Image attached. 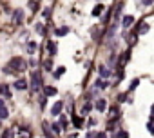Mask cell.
Wrapping results in <instances>:
<instances>
[{
	"mask_svg": "<svg viewBox=\"0 0 154 138\" xmlns=\"http://www.w3.org/2000/svg\"><path fill=\"white\" fill-rule=\"evenodd\" d=\"M47 49H49V53H51V55H56V45H55L53 42H49V44H47Z\"/></svg>",
	"mask_w": 154,
	"mask_h": 138,
	"instance_id": "obj_19",
	"label": "cell"
},
{
	"mask_svg": "<svg viewBox=\"0 0 154 138\" xmlns=\"http://www.w3.org/2000/svg\"><path fill=\"white\" fill-rule=\"evenodd\" d=\"M0 91H2V93H4V96L11 98V91H9V87H7V85H4V87H0Z\"/></svg>",
	"mask_w": 154,
	"mask_h": 138,
	"instance_id": "obj_18",
	"label": "cell"
},
{
	"mask_svg": "<svg viewBox=\"0 0 154 138\" xmlns=\"http://www.w3.org/2000/svg\"><path fill=\"white\" fill-rule=\"evenodd\" d=\"M73 124H74V127H82V125H83V118H80V116H73Z\"/></svg>",
	"mask_w": 154,
	"mask_h": 138,
	"instance_id": "obj_12",
	"label": "cell"
},
{
	"mask_svg": "<svg viewBox=\"0 0 154 138\" xmlns=\"http://www.w3.org/2000/svg\"><path fill=\"white\" fill-rule=\"evenodd\" d=\"M0 107H4V100L2 98H0Z\"/></svg>",
	"mask_w": 154,
	"mask_h": 138,
	"instance_id": "obj_32",
	"label": "cell"
},
{
	"mask_svg": "<svg viewBox=\"0 0 154 138\" xmlns=\"http://www.w3.org/2000/svg\"><path fill=\"white\" fill-rule=\"evenodd\" d=\"M69 33V27L65 26V27H58V29H55V35L56 36H63V35H67Z\"/></svg>",
	"mask_w": 154,
	"mask_h": 138,
	"instance_id": "obj_8",
	"label": "cell"
},
{
	"mask_svg": "<svg viewBox=\"0 0 154 138\" xmlns=\"http://www.w3.org/2000/svg\"><path fill=\"white\" fill-rule=\"evenodd\" d=\"M91 107H93V105H91L89 102H87V104L83 105V109H82V114H85V113H89V111H91Z\"/></svg>",
	"mask_w": 154,
	"mask_h": 138,
	"instance_id": "obj_22",
	"label": "cell"
},
{
	"mask_svg": "<svg viewBox=\"0 0 154 138\" xmlns=\"http://www.w3.org/2000/svg\"><path fill=\"white\" fill-rule=\"evenodd\" d=\"M43 16H46V18H49V16H51V9H49V7L43 9Z\"/></svg>",
	"mask_w": 154,
	"mask_h": 138,
	"instance_id": "obj_26",
	"label": "cell"
},
{
	"mask_svg": "<svg viewBox=\"0 0 154 138\" xmlns=\"http://www.w3.org/2000/svg\"><path fill=\"white\" fill-rule=\"evenodd\" d=\"M87 138H96V133H89V134H87Z\"/></svg>",
	"mask_w": 154,
	"mask_h": 138,
	"instance_id": "obj_30",
	"label": "cell"
},
{
	"mask_svg": "<svg viewBox=\"0 0 154 138\" xmlns=\"http://www.w3.org/2000/svg\"><path fill=\"white\" fill-rule=\"evenodd\" d=\"M15 87H16V89H20V91H22V89H27V87H29V85H27V82H26V80H24V78H20V80H16V82H15Z\"/></svg>",
	"mask_w": 154,
	"mask_h": 138,
	"instance_id": "obj_5",
	"label": "cell"
},
{
	"mask_svg": "<svg viewBox=\"0 0 154 138\" xmlns=\"http://www.w3.org/2000/svg\"><path fill=\"white\" fill-rule=\"evenodd\" d=\"M96 87L105 89V87H107V82H105V80H96Z\"/></svg>",
	"mask_w": 154,
	"mask_h": 138,
	"instance_id": "obj_20",
	"label": "cell"
},
{
	"mask_svg": "<svg viewBox=\"0 0 154 138\" xmlns=\"http://www.w3.org/2000/svg\"><path fill=\"white\" fill-rule=\"evenodd\" d=\"M27 62L20 56H13L6 65H4V73H20V71H26Z\"/></svg>",
	"mask_w": 154,
	"mask_h": 138,
	"instance_id": "obj_1",
	"label": "cell"
},
{
	"mask_svg": "<svg viewBox=\"0 0 154 138\" xmlns=\"http://www.w3.org/2000/svg\"><path fill=\"white\" fill-rule=\"evenodd\" d=\"M69 138H76V136H74V134H69Z\"/></svg>",
	"mask_w": 154,
	"mask_h": 138,
	"instance_id": "obj_33",
	"label": "cell"
},
{
	"mask_svg": "<svg viewBox=\"0 0 154 138\" xmlns=\"http://www.w3.org/2000/svg\"><path fill=\"white\" fill-rule=\"evenodd\" d=\"M7 116H9V113H7L6 105H4V107H0V120H4V118H7Z\"/></svg>",
	"mask_w": 154,
	"mask_h": 138,
	"instance_id": "obj_15",
	"label": "cell"
},
{
	"mask_svg": "<svg viewBox=\"0 0 154 138\" xmlns=\"http://www.w3.org/2000/svg\"><path fill=\"white\" fill-rule=\"evenodd\" d=\"M134 22V18L133 16H123V20H122V24H123V27H129L130 24Z\"/></svg>",
	"mask_w": 154,
	"mask_h": 138,
	"instance_id": "obj_10",
	"label": "cell"
},
{
	"mask_svg": "<svg viewBox=\"0 0 154 138\" xmlns=\"http://www.w3.org/2000/svg\"><path fill=\"white\" fill-rule=\"evenodd\" d=\"M35 29H36V33H38V35H42V36L46 35V27H43L42 24H36V27H35Z\"/></svg>",
	"mask_w": 154,
	"mask_h": 138,
	"instance_id": "obj_17",
	"label": "cell"
},
{
	"mask_svg": "<svg viewBox=\"0 0 154 138\" xmlns=\"http://www.w3.org/2000/svg\"><path fill=\"white\" fill-rule=\"evenodd\" d=\"M43 67H46L47 71H53V69H51V67H53V62H51V60H46V62H43Z\"/></svg>",
	"mask_w": 154,
	"mask_h": 138,
	"instance_id": "obj_21",
	"label": "cell"
},
{
	"mask_svg": "<svg viewBox=\"0 0 154 138\" xmlns=\"http://www.w3.org/2000/svg\"><path fill=\"white\" fill-rule=\"evenodd\" d=\"M24 22V11L22 9H15L13 11V26H20Z\"/></svg>",
	"mask_w": 154,
	"mask_h": 138,
	"instance_id": "obj_3",
	"label": "cell"
},
{
	"mask_svg": "<svg viewBox=\"0 0 154 138\" xmlns=\"http://www.w3.org/2000/svg\"><path fill=\"white\" fill-rule=\"evenodd\" d=\"M2 138H15V131L13 129H6L2 133Z\"/></svg>",
	"mask_w": 154,
	"mask_h": 138,
	"instance_id": "obj_14",
	"label": "cell"
},
{
	"mask_svg": "<svg viewBox=\"0 0 154 138\" xmlns=\"http://www.w3.org/2000/svg\"><path fill=\"white\" fill-rule=\"evenodd\" d=\"M40 87H42V76H40V73L35 71V73L31 75V89H33V91H38Z\"/></svg>",
	"mask_w": 154,
	"mask_h": 138,
	"instance_id": "obj_2",
	"label": "cell"
},
{
	"mask_svg": "<svg viewBox=\"0 0 154 138\" xmlns=\"http://www.w3.org/2000/svg\"><path fill=\"white\" fill-rule=\"evenodd\" d=\"M60 129H62L60 124H53V131H55V133H60Z\"/></svg>",
	"mask_w": 154,
	"mask_h": 138,
	"instance_id": "obj_27",
	"label": "cell"
},
{
	"mask_svg": "<svg viewBox=\"0 0 154 138\" xmlns=\"http://www.w3.org/2000/svg\"><path fill=\"white\" fill-rule=\"evenodd\" d=\"M62 109H63V102H55V105H53L51 113H53V114H60V113H62Z\"/></svg>",
	"mask_w": 154,
	"mask_h": 138,
	"instance_id": "obj_4",
	"label": "cell"
},
{
	"mask_svg": "<svg viewBox=\"0 0 154 138\" xmlns=\"http://www.w3.org/2000/svg\"><path fill=\"white\" fill-rule=\"evenodd\" d=\"M129 55H130L129 51H127L125 55H122V58H120V67H122V65H125V64L129 62Z\"/></svg>",
	"mask_w": 154,
	"mask_h": 138,
	"instance_id": "obj_16",
	"label": "cell"
},
{
	"mask_svg": "<svg viewBox=\"0 0 154 138\" xmlns=\"http://www.w3.org/2000/svg\"><path fill=\"white\" fill-rule=\"evenodd\" d=\"M105 107H107V104H105V100H103V98H100V100L96 102V109H98V111L102 113V111H105Z\"/></svg>",
	"mask_w": 154,
	"mask_h": 138,
	"instance_id": "obj_9",
	"label": "cell"
},
{
	"mask_svg": "<svg viewBox=\"0 0 154 138\" xmlns=\"http://www.w3.org/2000/svg\"><path fill=\"white\" fill-rule=\"evenodd\" d=\"M27 49H29V51H35V49H36V44H35V42H29V44H27Z\"/></svg>",
	"mask_w": 154,
	"mask_h": 138,
	"instance_id": "obj_24",
	"label": "cell"
},
{
	"mask_svg": "<svg viewBox=\"0 0 154 138\" xmlns=\"http://www.w3.org/2000/svg\"><path fill=\"white\" fill-rule=\"evenodd\" d=\"M42 125H43V133L47 134V138H53V133H51V129H49V124H47V122H43Z\"/></svg>",
	"mask_w": 154,
	"mask_h": 138,
	"instance_id": "obj_13",
	"label": "cell"
},
{
	"mask_svg": "<svg viewBox=\"0 0 154 138\" xmlns=\"http://www.w3.org/2000/svg\"><path fill=\"white\" fill-rule=\"evenodd\" d=\"M98 69H100V75H102L103 78H107V76H111V69H109L107 65H100Z\"/></svg>",
	"mask_w": 154,
	"mask_h": 138,
	"instance_id": "obj_6",
	"label": "cell"
},
{
	"mask_svg": "<svg viewBox=\"0 0 154 138\" xmlns=\"http://www.w3.org/2000/svg\"><path fill=\"white\" fill-rule=\"evenodd\" d=\"M147 31H149V26H147V24H143V27L140 29V35H145Z\"/></svg>",
	"mask_w": 154,
	"mask_h": 138,
	"instance_id": "obj_25",
	"label": "cell"
},
{
	"mask_svg": "<svg viewBox=\"0 0 154 138\" xmlns=\"http://www.w3.org/2000/svg\"><path fill=\"white\" fill-rule=\"evenodd\" d=\"M63 71H65V67H58V69H56V73H55V76H62Z\"/></svg>",
	"mask_w": 154,
	"mask_h": 138,
	"instance_id": "obj_23",
	"label": "cell"
},
{
	"mask_svg": "<svg viewBox=\"0 0 154 138\" xmlns=\"http://www.w3.org/2000/svg\"><path fill=\"white\" fill-rule=\"evenodd\" d=\"M43 91H46V95H43V96H55L56 95V87H53V85H47Z\"/></svg>",
	"mask_w": 154,
	"mask_h": 138,
	"instance_id": "obj_7",
	"label": "cell"
},
{
	"mask_svg": "<svg viewBox=\"0 0 154 138\" xmlns=\"http://www.w3.org/2000/svg\"><path fill=\"white\" fill-rule=\"evenodd\" d=\"M102 11H103V6H102V4H98V6L93 9V16H100V15H102Z\"/></svg>",
	"mask_w": 154,
	"mask_h": 138,
	"instance_id": "obj_11",
	"label": "cell"
},
{
	"mask_svg": "<svg viewBox=\"0 0 154 138\" xmlns=\"http://www.w3.org/2000/svg\"><path fill=\"white\" fill-rule=\"evenodd\" d=\"M22 138H29V131H26L24 134H22Z\"/></svg>",
	"mask_w": 154,
	"mask_h": 138,
	"instance_id": "obj_31",
	"label": "cell"
},
{
	"mask_svg": "<svg viewBox=\"0 0 154 138\" xmlns=\"http://www.w3.org/2000/svg\"><path fill=\"white\" fill-rule=\"evenodd\" d=\"M96 138H105V133H96Z\"/></svg>",
	"mask_w": 154,
	"mask_h": 138,
	"instance_id": "obj_29",
	"label": "cell"
},
{
	"mask_svg": "<svg viewBox=\"0 0 154 138\" xmlns=\"http://www.w3.org/2000/svg\"><path fill=\"white\" fill-rule=\"evenodd\" d=\"M118 136H120V138H129V133H127V131H120Z\"/></svg>",
	"mask_w": 154,
	"mask_h": 138,
	"instance_id": "obj_28",
	"label": "cell"
}]
</instances>
